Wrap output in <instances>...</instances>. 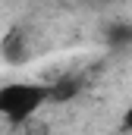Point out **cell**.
I'll return each instance as SVG.
<instances>
[{
  "mask_svg": "<svg viewBox=\"0 0 132 135\" xmlns=\"http://www.w3.org/2000/svg\"><path fill=\"white\" fill-rule=\"evenodd\" d=\"M44 101H47V88H41V85L16 82V85L0 88V113L10 116L13 123H25Z\"/></svg>",
  "mask_w": 132,
  "mask_h": 135,
  "instance_id": "6da1fadb",
  "label": "cell"
},
{
  "mask_svg": "<svg viewBox=\"0 0 132 135\" xmlns=\"http://www.w3.org/2000/svg\"><path fill=\"white\" fill-rule=\"evenodd\" d=\"M22 47H25V38H22L19 28H13L3 38V57L6 60H22Z\"/></svg>",
  "mask_w": 132,
  "mask_h": 135,
  "instance_id": "7a4b0ae2",
  "label": "cell"
},
{
  "mask_svg": "<svg viewBox=\"0 0 132 135\" xmlns=\"http://www.w3.org/2000/svg\"><path fill=\"white\" fill-rule=\"evenodd\" d=\"M76 91H79V85H76V82H66V79H63V82H57L54 88H47V98H50V101H69Z\"/></svg>",
  "mask_w": 132,
  "mask_h": 135,
  "instance_id": "3957f363",
  "label": "cell"
},
{
  "mask_svg": "<svg viewBox=\"0 0 132 135\" xmlns=\"http://www.w3.org/2000/svg\"><path fill=\"white\" fill-rule=\"evenodd\" d=\"M107 41H110L113 47H126V44H132V28L129 25H113V28L107 32Z\"/></svg>",
  "mask_w": 132,
  "mask_h": 135,
  "instance_id": "277c9868",
  "label": "cell"
},
{
  "mask_svg": "<svg viewBox=\"0 0 132 135\" xmlns=\"http://www.w3.org/2000/svg\"><path fill=\"white\" fill-rule=\"evenodd\" d=\"M123 126H126V129H129V132H132V107H129V110H126V116H123Z\"/></svg>",
  "mask_w": 132,
  "mask_h": 135,
  "instance_id": "5b68a950",
  "label": "cell"
}]
</instances>
